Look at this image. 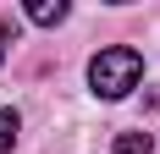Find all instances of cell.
I'll list each match as a JSON object with an SVG mask.
<instances>
[{
	"label": "cell",
	"mask_w": 160,
	"mask_h": 154,
	"mask_svg": "<svg viewBox=\"0 0 160 154\" xmlns=\"http://www.w3.org/2000/svg\"><path fill=\"white\" fill-rule=\"evenodd\" d=\"M17 132H22V116H17V110H0V154H11Z\"/></svg>",
	"instance_id": "3"
},
{
	"label": "cell",
	"mask_w": 160,
	"mask_h": 154,
	"mask_svg": "<svg viewBox=\"0 0 160 154\" xmlns=\"http://www.w3.org/2000/svg\"><path fill=\"white\" fill-rule=\"evenodd\" d=\"M138 77H144V55L132 44H111V50H99L88 61V88L99 99H127L138 88Z\"/></svg>",
	"instance_id": "1"
},
{
	"label": "cell",
	"mask_w": 160,
	"mask_h": 154,
	"mask_svg": "<svg viewBox=\"0 0 160 154\" xmlns=\"http://www.w3.org/2000/svg\"><path fill=\"white\" fill-rule=\"evenodd\" d=\"M149 149H155L149 132H122V138H116V154H149Z\"/></svg>",
	"instance_id": "4"
},
{
	"label": "cell",
	"mask_w": 160,
	"mask_h": 154,
	"mask_svg": "<svg viewBox=\"0 0 160 154\" xmlns=\"http://www.w3.org/2000/svg\"><path fill=\"white\" fill-rule=\"evenodd\" d=\"M66 11H72L66 0H33V6H28V17L39 22V28H55V22H66Z\"/></svg>",
	"instance_id": "2"
},
{
	"label": "cell",
	"mask_w": 160,
	"mask_h": 154,
	"mask_svg": "<svg viewBox=\"0 0 160 154\" xmlns=\"http://www.w3.org/2000/svg\"><path fill=\"white\" fill-rule=\"evenodd\" d=\"M11 39H17V28H11V22H0V61H6V50H11Z\"/></svg>",
	"instance_id": "5"
}]
</instances>
